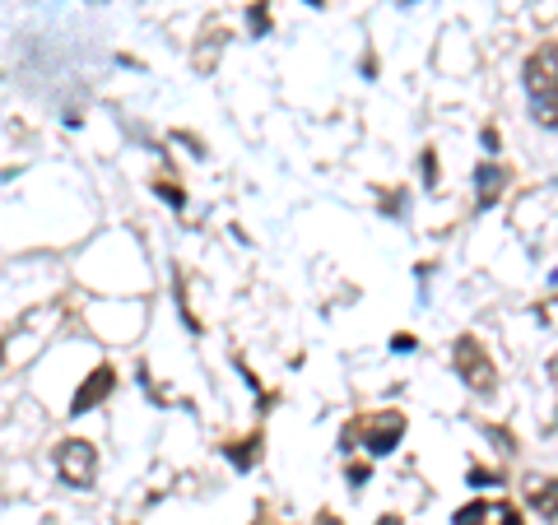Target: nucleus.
Wrapping results in <instances>:
<instances>
[{
  "instance_id": "nucleus-1",
  "label": "nucleus",
  "mask_w": 558,
  "mask_h": 525,
  "mask_svg": "<svg viewBox=\"0 0 558 525\" xmlns=\"http://www.w3.org/2000/svg\"><path fill=\"white\" fill-rule=\"evenodd\" d=\"M457 373H461V381L470 391H480V395H488L494 391V358L484 354V344L475 340V335H461L457 340Z\"/></svg>"
},
{
  "instance_id": "nucleus-2",
  "label": "nucleus",
  "mask_w": 558,
  "mask_h": 525,
  "mask_svg": "<svg viewBox=\"0 0 558 525\" xmlns=\"http://www.w3.org/2000/svg\"><path fill=\"white\" fill-rule=\"evenodd\" d=\"M57 475L70 484V488H89L94 475H98V456L89 442H80V437H70V442H61L57 451Z\"/></svg>"
},
{
  "instance_id": "nucleus-3",
  "label": "nucleus",
  "mask_w": 558,
  "mask_h": 525,
  "mask_svg": "<svg viewBox=\"0 0 558 525\" xmlns=\"http://www.w3.org/2000/svg\"><path fill=\"white\" fill-rule=\"evenodd\" d=\"M363 447H368V456H391L396 442L405 437V414H396V410H381V414H368L363 418Z\"/></svg>"
},
{
  "instance_id": "nucleus-4",
  "label": "nucleus",
  "mask_w": 558,
  "mask_h": 525,
  "mask_svg": "<svg viewBox=\"0 0 558 525\" xmlns=\"http://www.w3.org/2000/svg\"><path fill=\"white\" fill-rule=\"evenodd\" d=\"M112 387H117V373H112V367H94V373L80 381L75 400H70V414H89L94 405H102V400L112 395Z\"/></svg>"
},
{
  "instance_id": "nucleus-5",
  "label": "nucleus",
  "mask_w": 558,
  "mask_h": 525,
  "mask_svg": "<svg viewBox=\"0 0 558 525\" xmlns=\"http://www.w3.org/2000/svg\"><path fill=\"white\" fill-rule=\"evenodd\" d=\"M502 186H508V172H502L498 163H480L475 168V191H480V205L484 209L502 196Z\"/></svg>"
},
{
  "instance_id": "nucleus-6",
  "label": "nucleus",
  "mask_w": 558,
  "mask_h": 525,
  "mask_svg": "<svg viewBox=\"0 0 558 525\" xmlns=\"http://www.w3.org/2000/svg\"><path fill=\"white\" fill-rule=\"evenodd\" d=\"M531 506L539 516H549V521H558V479H531Z\"/></svg>"
},
{
  "instance_id": "nucleus-7",
  "label": "nucleus",
  "mask_w": 558,
  "mask_h": 525,
  "mask_svg": "<svg viewBox=\"0 0 558 525\" xmlns=\"http://www.w3.org/2000/svg\"><path fill=\"white\" fill-rule=\"evenodd\" d=\"M256 447H260V437H247V442H233V447H229V461H233L238 469H252V465H256Z\"/></svg>"
},
{
  "instance_id": "nucleus-8",
  "label": "nucleus",
  "mask_w": 558,
  "mask_h": 525,
  "mask_svg": "<svg viewBox=\"0 0 558 525\" xmlns=\"http://www.w3.org/2000/svg\"><path fill=\"white\" fill-rule=\"evenodd\" d=\"M531 108H535V121H545V126H554V131H558V89H554V94H545V98H535Z\"/></svg>"
},
{
  "instance_id": "nucleus-9",
  "label": "nucleus",
  "mask_w": 558,
  "mask_h": 525,
  "mask_svg": "<svg viewBox=\"0 0 558 525\" xmlns=\"http://www.w3.org/2000/svg\"><path fill=\"white\" fill-rule=\"evenodd\" d=\"M484 516H488V502H470V506H461L451 525H484Z\"/></svg>"
},
{
  "instance_id": "nucleus-10",
  "label": "nucleus",
  "mask_w": 558,
  "mask_h": 525,
  "mask_svg": "<svg viewBox=\"0 0 558 525\" xmlns=\"http://www.w3.org/2000/svg\"><path fill=\"white\" fill-rule=\"evenodd\" d=\"M418 168H424V182H428V186L438 182V154H433V149H424V159H418Z\"/></svg>"
},
{
  "instance_id": "nucleus-11",
  "label": "nucleus",
  "mask_w": 558,
  "mask_h": 525,
  "mask_svg": "<svg viewBox=\"0 0 558 525\" xmlns=\"http://www.w3.org/2000/svg\"><path fill=\"white\" fill-rule=\"evenodd\" d=\"M252 28H256V33H266V28H270V20H266V0H260V5H252Z\"/></svg>"
},
{
  "instance_id": "nucleus-12",
  "label": "nucleus",
  "mask_w": 558,
  "mask_h": 525,
  "mask_svg": "<svg viewBox=\"0 0 558 525\" xmlns=\"http://www.w3.org/2000/svg\"><path fill=\"white\" fill-rule=\"evenodd\" d=\"M349 484H368V465H349Z\"/></svg>"
},
{
  "instance_id": "nucleus-13",
  "label": "nucleus",
  "mask_w": 558,
  "mask_h": 525,
  "mask_svg": "<svg viewBox=\"0 0 558 525\" xmlns=\"http://www.w3.org/2000/svg\"><path fill=\"white\" fill-rule=\"evenodd\" d=\"M391 349H396V354H410V349H414V335H396Z\"/></svg>"
},
{
  "instance_id": "nucleus-14",
  "label": "nucleus",
  "mask_w": 558,
  "mask_h": 525,
  "mask_svg": "<svg viewBox=\"0 0 558 525\" xmlns=\"http://www.w3.org/2000/svg\"><path fill=\"white\" fill-rule=\"evenodd\" d=\"M159 191H163V200H172V205H182V191H178V186H168V182H163Z\"/></svg>"
},
{
  "instance_id": "nucleus-15",
  "label": "nucleus",
  "mask_w": 558,
  "mask_h": 525,
  "mask_svg": "<svg viewBox=\"0 0 558 525\" xmlns=\"http://www.w3.org/2000/svg\"><path fill=\"white\" fill-rule=\"evenodd\" d=\"M502 525H521V512H517V506H502Z\"/></svg>"
},
{
  "instance_id": "nucleus-16",
  "label": "nucleus",
  "mask_w": 558,
  "mask_h": 525,
  "mask_svg": "<svg viewBox=\"0 0 558 525\" xmlns=\"http://www.w3.org/2000/svg\"><path fill=\"white\" fill-rule=\"evenodd\" d=\"M377 525H400V521H396V516H381V521H377Z\"/></svg>"
},
{
  "instance_id": "nucleus-17",
  "label": "nucleus",
  "mask_w": 558,
  "mask_h": 525,
  "mask_svg": "<svg viewBox=\"0 0 558 525\" xmlns=\"http://www.w3.org/2000/svg\"><path fill=\"white\" fill-rule=\"evenodd\" d=\"M307 5H322V0H307Z\"/></svg>"
}]
</instances>
